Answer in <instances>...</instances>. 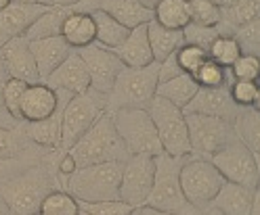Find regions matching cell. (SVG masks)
Returning a JSON list of instances; mask_svg holds the SVG:
<instances>
[{"instance_id":"8fae6325","label":"cell","mask_w":260,"mask_h":215,"mask_svg":"<svg viewBox=\"0 0 260 215\" xmlns=\"http://www.w3.org/2000/svg\"><path fill=\"white\" fill-rule=\"evenodd\" d=\"M224 182L258 190V157L237 138L210 157Z\"/></svg>"},{"instance_id":"8d00e7d4","label":"cell","mask_w":260,"mask_h":215,"mask_svg":"<svg viewBox=\"0 0 260 215\" xmlns=\"http://www.w3.org/2000/svg\"><path fill=\"white\" fill-rule=\"evenodd\" d=\"M229 94H231L233 103L239 109H258V105H260L258 81H239V79H233V84L229 86Z\"/></svg>"},{"instance_id":"7402d4cb","label":"cell","mask_w":260,"mask_h":215,"mask_svg":"<svg viewBox=\"0 0 260 215\" xmlns=\"http://www.w3.org/2000/svg\"><path fill=\"white\" fill-rule=\"evenodd\" d=\"M113 53L124 63V67H147V65H151L153 55L147 40V25H139L130 29L126 40Z\"/></svg>"},{"instance_id":"603a6c76","label":"cell","mask_w":260,"mask_h":215,"mask_svg":"<svg viewBox=\"0 0 260 215\" xmlns=\"http://www.w3.org/2000/svg\"><path fill=\"white\" fill-rule=\"evenodd\" d=\"M96 9L107 13L126 29L147 25L153 19V11L143 7L139 0H101Z\"/></svg>"},{"instance_id":"9a60e30c","label":"cell","mask_w":260,"mask_h":215,"mask_svg":"<svg viewBox=\"0 0 260 215\" xmlns=\"http://www.w3.org/2000/svg\"><path fill=\"white\" fill-rule=\"evenodd\" d=\"M55 92L59 96V107L51 117L42 119V121H34V123H23V132H25L27 140L46 153L61 151V115H63L65 105H68L72 98V94H68V92H61V90H55Z\"/></svg>"},{"instance_id":"4dcf8cb0","label":"cell","mask_w":260,"mask_h":215,"mask_svg":"<svg viewBox=\"0 0 260 215\" xmlns=\"http://www.w3.org/2000/svg\"><path fill=\"white\" fill-rule=\"evenodd\" d=\"M153 21L166 29H185L189 25L187 0H159L153 7Z\"/></svg>"},{"instance_id":"6da1fadb","label":"cell","mask_w":260,"mask_h":215,"mask_svg":"<svg viewBox=\"0 0 260 215\" xmlns=\"http://www.w3.org/2000/svg\"><path fill=\"white\" fill-rule=\"evenodd\" d=\"M61 153L63 151L46 153L42 159L0 184V196L13 215H38L44 196L53 190H63L55 167Z\"/></svg>"},{"instance_id":"44dd1931","label":"cell","mask_w":260,"mask_h":215,"mask_svg":"<svg viewBox=\"0 0 260 215\" xmlns=\"http://www.w3.org/2000/svg\"><path fill=\"white\" fill-rule=\"evenodd\" d=\"M59 107V96L53 88L46 84H31L27 86L23 98H21V121L34 123L48 119Z\"/></svg>"},{"instance_id":"2e32d148","label":"cell","mask_w":260,"mask_h":215,"mask_svg":"<svg viewBox=\"0 0 260 215\" xmlns=\"http://www.w3.org/2000/svg\"><path fill=\"white\" fill-rule=\"evenodd\" d=\"M183 111L185 113L212 115V117H220L224 121L233 123L241 109L233 103L229 88H200L198 94L191 98V103Z\"/></svg>"},{"instance_id":"d590c367","label":"cell","mask_w":260,"mask_h":215,"mask_svg":"<svg viewBox=\"0 0 260 215\" xmlns=\"http://www.w3.org/2000/svg\"><path fill=\"white\" fill-rule=\"evenodd\" d=\"M189 3V23L200 27H214L220 23V9L210 0H187Z\"/></svg>"},{"instance_id":"ab89813d","label":"cell","mask_w":260,"mask_h":215,"mask_svg":"<svg viewBox=\"0 0 260 215\" xmlns=\"http://www.w3.org/2000/svg\"><path fill=\"white\" fill-rule=\"evenodd\" d=\"M174 57H176V63H178V67H181V71L187 75H193L208 61V53L198 46H191V44H183L174 53Z\"/></svg>"},{"instance_id":"f35d334b","label":"cell","mask_w":260,"mask_h":215,"mask_svg":"<svg viewBox=\"0 0 260 215\" xmlns=\"http://www.w3.org/2000/svg\"><path fill=\"white\" fill-rule=\"evenodd\" d=\"M233 38L239 44L241 55L258 57L260 53V19H254L233 31Z\"/></svg>"},{"instance_id":"3957f363","label":"cell","mask_w":260,"mask_h":215,"mask_svg":"<svg viewBox=\"0 0 260 215\" xmlns=\"http://www.w3.org/2000/svg\"><path fill=\"white\" fill-rule=\"evenodd\" d=\"M68 153L76 161L78 167H86V165H96V163H111V161L124 163L130 157L107 111L92 123V127L86 134H82L76 140V144Z\"/></svg>"},{"instance_id":"f546056e","label":"cell","mask_w":260,"mask_h":215,"mask_svg":"<svg viewBox=\"0 0 260 215\" xmlns=\"http://www.w3.org/2000/svg\"><path fill=\"white\" fill-rule=\"evenodd\" d=\"M90 17L94 21V42L101 44L105 48H111V51H116V48L126 40L128 31L124 25H120L113 17H109L107 13L94 9L90 11Z\"/></svg>"},{"instance_id":"4fadbf2b","label":"cell","mask_w":260,"mask_h":215,"mask_svg":"<svg viewBox=\"0 0 260 215\" xmlns=\"http://www.w3.org/2000/svg\"><path fill=\"white\" fill-rule=\"evenodd\" d=\"M76 53L84 61V67L90 77V88L107 96L118 73L122 71L124 63L118 59V55L113 53L111 48H105L96 42H92L84 48H78Z\"/></svg>"},{"instance_id":"d6986e66","label":"cell","mask_w":260,"mask_h":215,"mask_svg":"<svg viewBox=\"0 0 260 215\" xmlns=\"http://www.w3.org/2000/svg\"><path fill=\"white\" fill-rule=\"evenodd\" d=\"M208 209L218 215H254L256 190L241 184H233V182H224Z\"/></svg>"},{"instance_id":"30bf717a","label":"cell","mask_w":260,"mask_h":215,"mask_svg":"<svg viewBox=\"0 0 260 215\" xmlns=\"http://www.w3.org/2000/svg\"><path fill=\"white\" fill-rule=\"evenodd\" d=\"M185 121H187L191 155L195 157L210 159L214 153H218L220 148H224L226 144L237 138L233 123L224 121L220 117L200 115V113H185Z\"/></svg>"},{"instance_id":"b9f144b4","label":"cell","mask_w":260,"mask_h":215,"mask_svg":"<svg viewBox=\"0 0 260 215\" xmlns=\"http://www.w3.org/2000/svg\"><path fill=\"white\" fill-rule=\"evenodd\" d=\"M229 71H231L233 79H239V81H258L260 61H258V57H252V55H241L231 65Z\"/></svg>"},{"instance_id":"f1b7e54d","label":"cell","mask_w":260,"mask_h":215,"mask_svg":"<svg viewBox=\"0 0 260 215\" xmlns=\"http://www.w3.org/2000/svg\"><path fill=\"white\" fill-rule=\"evenodd\" d=\"M36 153H42V148L27 140L23 123L17 127H0V159H19Z\"/></svg>"},{"instance_id":"277c9868","label":"cell","mask_w":260,"mask_h":215,"mask_svg":"<svg viewBox=\"0 0 260 215\" xmlns=\"http://www.w3.org/2000/svg\"><path fill=\"white\" fill-rule=\"evenodd\" d=\"M157 88V63L147 67H122L116 81L105 96V111L118 109H147L155 98Z\"/></svg>"},{"instance_id":"e0dca14e","label":"cell","mask_w":260,"mask_h":215,"mask_svg":"<svg viewBox=\"0 0 260 215\" xmlns=\"http://www.w3.org/2000/svg\"><path fill=\"white\" fill-rule=\"evenodd\" d=\"M48 7L44 5H25V3H11L0 11V48L13 38L23 36L40 15Z\"/></svg>"},{"instance_id":"f5cc1de1","label":"cell","mask_w":260,"mask_h":215,"mask_svg":"<svg viewBox=\"0 0 260 215\" xmlns=\"http://www.w3.org/2000/svg\"><path fill=\"white\" fill-rule=\"evenodd\" d=\"M139 3H141L143 7H147V9H151V11H153V7L159 3V0H139Z\"/></svg>"},{"instance_id":"484cf974","label":"cell","mask_w":260,"mask_h":215,"mask_svg":"<svg viewBox=\"0 0 260 215\" xmlns=\"http://www.w3.org/2000/svg\"><path fill=\"white\" fill-rule=\"evenodd\" d=\"M198 90H200V84L195 81V77L181 73L168 81H159L155 88V96L164 98V101H168L178 109H185L191 103V98L198 94Z\"/></svg>"},{"instance_id":"7bdbcfd3","label":"cell","mask_w":260,"mask_h":215,"mask_svg":"<svg viewBox=\"0 0 260 215\" xmlns=\"http://www.w3.org/2000/svg\"><path fill=\"white\" fill-rule=\"evenodd\" d=\"M80 205V203H78ZM80 209L88 215H130L133 207L124 201H103V203H82Z\"/></svg>"},{"instance_id":"52a82bcc","label":"cell","mask_w":260,"mask_h":215,"mask_svg":"<svg viewBox=\"0 0 260 215\" xmlns=\"http://www.w3.org/2000/svg\"><path fill=\"white\" fill-rule=\"evenodd\" d=\"M178 184H181V190L187 201L195 209L206 213L212 198L224 184V178L218 174V169L210 159L187 155L181 165V171H178Z\"/></svg>"},{"instance_id":"cb8c5ba5","label":"cell","mask_w":260,"mask_h":215,"mask_svg":"<svg viewBox=\"0 0 260 215\" xmlns=\"http://www.w3.org/2000/svg\"><path fill=\"white\" fill-rule=\"evenodd\" d=\"M147 40L151 46L153 63H161L185 44L183 29H166L153 19L147 23Z\"/></svg>"},{"instance_id":"1f68e13d","label":"cell","mask_w":260,"mask_h":215,"mask_svg":"<svg viewBox=\"0 0 260 215\" xmlns=\"http://www.w3.org/2000/svg\"><path fill=\"white\" fill-rule=\"evenodd\" d=\"M233 130L239 142L246 144L258 157L260 155V117L258 109H241L237 119L233 121Z\"/></svg>"},{"instance_id":"681fc988","label":"cell","mask_w":260,"mask_h":215,"mask_svg":"<svg viewBox=\"0 0 260 215\" xmlns=\"http://www.w3.org/2000/svg\"><path fill=\"white\" fill-rule=\"evenodd\" d=\"M210 3L216 5V7L222 11V9H229V7H233V5L237 3V0H210Z\"/></svg>"},{"instance_id":"ffe728a7","label":"cell","mask_w":260,"mask_h":215,"mask_svg":"<svg viewBox=\"0 0 260 215\" xmlns=\"http://www.w3.org/2000/svg\"><path fill=\"white\" fill-rule=\"evenodd\" d=\"M29 51H31V57H34V63H36L38 77L44 84L46 77L70 57V53L74 51V48L61 36H53V38L31 40L29 42Z\"/></svg>"},{"instance_id":"74e56055","label":"cell","mask_w":260,"mask_h":215,"mask_svg":"<svg viewBox=\"0 0 260 215\" xmlns=\"http://www.w3.org/2000/svg\"><path fill=\"white\" fill-rule=\"evenodd\" d=\"M27 90V84L21 79H13V77H7L5 86H3V101H5V109L9 111V115L15 119V121H21V98Z\"/></svg>"},{"instance_id":"9c48e42d","label":"cell","mask_w":260,"mask_h":215,"mask_svg":"<svg viewBox=\"0 0 260 215\" xmlns=\"http://www.w3.org/2000/svg\"><path fill=\"white\" fill-rule=\"evenodd\" d=\"M149 117L157 130L161 142V151L170 157H187L191 155V144L187 134V121L183 109L170 105L164 98L155 96L147 107Z\"/></svg>"},{"instance_id":"ba28073f","label":"cell","mask_w":260,"mask_h":215,"mask_svg":"<svg viewBox=\"0 0 260 215\" xmlns=\"http://www.w3.org/2000/svg\"><path fill=\"white\" fill-rule=\"evenodd\" d=\"M105 113V94L88 88L70 98L61 115V151L68 153L76 140L86 134L92 123Z\"/></svg>"},{"instance_id":"836d02e7","label":"cell","mask_w":260,"mask_h":215,"mask_svg":"<svg viewBox=\"0 0 260 215\" xmlns=\"http://www.w3.org/2000/svg\"><path fill=\"white\" fill-rule=\"evenodd\" d=\"M38 215H80V205L65 190H53L44 196Z\"/></svg>"},{"instance_id":"e575fe53","label":"cell","mask_w":260,"mask_h":215,"mask_svg":"<svg viewBox=\"0 0 260 215\" xmlns=\"http://www.w3.org/2000/svg\"><path fill=\"white\" fill-rule=\"evenodd\" d=\"M208 57L214 63H218L220 67L231 69V65L241 57V51L233 36H218L212 42V46L208 48Z\"/></svg>"},{"instance_id":"816d5d0a","label":"cell","mask_w":260,"mask_h":215,"mask_svg":"<svg viewBox=\"0 0 260 215\" xmlns=\"http://www.w3.org/2000/svg\"><path fill=\"white\" fill-rule=\"evenodd\" d=\"M0 215H13V211L9 209V205L3 201V196H0Z\"/></svg>"},{"instance_id":"ee69618b","label":"cell","mask_w":260,"mask_h":215,"mask_svg":"<svg viewBox=\"0 0 260 215\" xmlns=\"http://www.w3.org/2000/svg\"><path fill=\"white\" fill-rule=\"evenodd\" d=\"M44 155H46V151L36 153V155H29V157H19V159H0V184H3L5 180H9L11 176L19 174L21 169L29 167L31 163H36Z\"/></svg>"},{"instance_id":"5bb4252c","label":"cell","mask_w":260,"mask_h":215,"mask_svg":"<svg viewBox=\"0 0 260 215\" xmlns=\"http://www.w3.org/2000/svg\"><path fill=\"white\" fill-rule=\"evenodd\" d=\"M0 63H3V69L7 73V77L13 79H21L27 86L31 84H42L38 77V69L34 57L29 51V40L19 36L13 38L11 42H7L0 48Z\"/></svg>"},{"instance_id":"bcb514c9","label":"cell","mask_w":260,"mask_h":215,"mask_svg":"<svg viewBox=\"0 0 260 215\" xmlns=\"http://www.w3.org/2000/svg\"><path fill=\"white\" fill-rule=\"evenodd\" d=\"M5 81H7V73L3 69V63H0V127H17L21 123L15 121L9 115V111L5 109V101H3V86H5Z\"/></svg>"},{"instance_id":"83f0119b","label":"cell","mask_w":260,"mask_h":215,"mask_svg":"<svg viewBox=\"0 0 260 215\" xmlns=\"http://www.w3.org/2000/svg\"><path fill=\"white\" fill-rule=\"evenodd\" d=\"M72 13V9L68 7H48L40 17L29 25V29L23 34V38L31 40H42V38H53V36H61V27L63 21L68 19V15Z\"/></svg>"},{"instance_id":"f6af8a7d","label":"cell","mask_w":260,"mask_h":215,"mask_svg":"<svg viewBox=\"0 0 260 215\" xmlns=\"http://www.w3.org/2000/svg\"><path fill=\"white\" fill-rule=\"evenodd\" d=\"M181 67H178V63H176V57L170 55L168 59H164L161 63H157V84L159 81H168L176 75H181Z\"/></svg>"},{"instance_id":"d4e9b609","label":"cell","mask_w":260,"mask_h":215,"mask_svg":"<svg viewBox=\"0 0 260 215\" xmlns=\"http://www.w3.org/2000/svg\"><path fill=\"white\" fill-rule=\"evenodd\" d=\"M61 38L68 42L74 51L92 44L94 42V21L90 17V13L72 9V13L68 15V19L63 21Z\"/></svg>"},{"instance_id":"f907efd6","label":"cell","mask_w":260,"mask_h":215,"mask_svg":"<svg viewBox=\"0 0 260 215\" xmlns=\"http://www.w3.org/2000/svg\"><path fill=\"white\" fill-rule=\"evenodd\" d=\"M13 3H25V5H44V7H51V0H13Z\"/></svg>"},{"instance_id":"7a4b0ae2","label":"cell","mask_w":260,"mask_h":215,"mask_svg":"<svg viewBox=\"0 0 260 215\" xmlns=\"http://www.w3.org/2000/svg\"><path fill=\"white\" fill-rule=\"evenodd\" d=\"M122 165L124 163L111 161V163H96V165H86V167H78L70 178H65L63 190L72 194L80 205L120 201Z\"/></svg>"},{"instance_id":"7dc6e473","label":"cell","mask_w":260,"mask_h":215,"mask_svg":"<svg viewBox=\"0 0 260 215\" xmlns=\"http://www.w3.org/2000/svg\"><path fill=\"white\" fill-rule=\"evenodd\" d=\"M130 215H170V213H164V211H159V209H153V207H149V205H143V207H135Z\"/></svg>"},{"instance_id":"db71d44e","label":"cell","mask_w":260,"mask_h":215,"mask_svg":"<svg viewBox=\"0 0 260 215\" xmlns=\"http://www.w3.org/2000/svg\"><path fill=\"white\" fill-rule=\"evenodd\" d=\"M9 3H11V0H0V11H3V9H5Z\"/></svg>"},{"instance_id":"11a10c76","label":"cell","mask_w":260,"mask_h":215,"mask_svg":"<svg viewBox=\"0 0 260 215\" xmlns=\"http://www.w3.org/2000/svg\"><path fill=\"white\" fill-rule=\"evenodd\" d=\"M80 215H88V213H86V211H82V209H80Z\"/></svg>"},{"instance_id":"4316f807","label":"cell","mask_w":260,"mask_h":215,"mask_svg":"<svg viewBox=\"0 0 260 215\" xmlns=\"http://www.w3.org/2000/svg\"><path fill=\"white\" fill-rule=\"evenodd\" d=\"M254 19H260V0H237L229 9L220 11L218 29L222 36H233V31Z\"/></svg>"},{"instance_id":"7c38bea8","label":"cell","mask_w":260,"mask_h":215,"mask_svg":"<svg viewBox=\"0 0 260 215\" xmlns=\"http://www.w3.org/2000/svg\"><path fill=\"white\" fill-rule=\"evenodd\" d=\"M155 180V157L151 155H130L122 165L120 180V201L130 207H143L153 188Z\"/></svg>"},{"instance_id":"60d3db41","label":"cell","mask_w":260,"mask_h":215,"mask_svg":"<svg viewBox=\"0 0 260 215\" xmlns=\"http://www.w3.org/2000/svg\"><path fill=\"white\" fill-rule=\"evenodd\" d=\"M183 36H185V44L198 46V48H202V51L208 53V48L212 46V42H214L218 36H222V34H220L218 25H214V27H200V25L189 23V25L183 29Z\"/></svg>"},{"instance_id":"8992f818","label":"cell","mask_w":260,"mask_h":215,"mask_svg":"<svg viewBox=\"0 0 260 215\" xmlns=\"http://www.w3.org/2000/svg\"><path fill=\"white\" fill-rule=\"evenodd\" d=\"M113 127L124 142L128 155H161V142L147 109H118L109 113Z\"/></svg>"},{"instance_id":"d6a6232c","label":"cell","mask_w":260,"mask_h":215,"mask_svg":"<svg viewBox=\"0 0 260 215\" xmlns=\"http://www.w3.org/2000/svg\"><path fill=\"white\" fill-rule=\"evenodd\" d=\"M195 81L200 84V88H229L233 84V75L229 69L220 67L218 63H214L208 57V61L202 67L193 73Z\"/></svg>"},{"instance_id":"ac0fdd59","label":"cell","mask_w":260,"mask_h":215,"mask_svg":"<svg viewBox=\"0 0 260 215\" xmlns=\"http://www.w3.org/2000/svg\"><path fill=\"white\" fill-rule=\"evenodd\" d=\"M44 84L53 90H61V92L76 96V94H82L90 88V77L84 67V61L80 59V55L76 51H72L70 57L46 77Z\"/></svg>"},{"instance_id":"5b68a950","label":"cell","mask_w":260,"mask_h":215,"mask_svg":"<svg viewBox=\"0 0 260 215\" xmlns=\"http://www.w3.org/2000/svg\"><path fill=\"white\" fill-rule=\"evenodd\" d=\"M183 161L185 157H170L166 153L155 157V180L145 205L170 215H204L187 201L178 184V171H181Z\"/></svg>"},{"instance_id":"c3c4849f","label":"cell","mask_w":260,"mask_h":215,"mask_svg":"<svg viewBox=\"0 0 260 215\" xmlns=\"http://www.w3.org/2000/svg\"><path fill=\"white\" fill-rule=\"evenodd\" d=\"M84 0H51V7H68V9H74L78 5H82Z\"/></svg>"}]
</instances>
